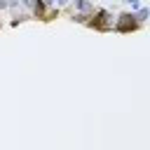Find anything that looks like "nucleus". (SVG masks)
<instances>
[{
    "label": "nucleus",
    "instance_id": "nucleus-7",
    "mask_svg": "<svg viewBox=\"0 0 150 150\" xmlns=\"http://www.w3.org/2000/svg\"><path fill=\"white\" fill-rule=\"evenodd\" d=\"M19 5H21V7H26V9H30V5H33V0H19Z\"/></svg>",
    "mask_w": 150,
    "mask_h": 150
},
{
    "label": "nucleus",
    "instance_id": "nucleus-1",
    "mask_svg": "<svg viewBox=\"0 0 150 150\" xmlns=\"http://www.w3.org/2000/svg\"><path fill=\"white\" fill-rule=\"evenodd\" d=\"M87 26H89V28H96V30H112L115 16H112V12H108V9H94L91 16H89V21H87Z\"/></svg>",
    "mask_w": 150,
    "mask_h": 150
},
{
    "label": "nucleus",
    "instance_id": "nucleus-4",
    "mask_svg": "<svg viewBox=\"0 0 150 150\" xmlns=\"http://www.w3.org/2000/svg\"><path fill=\"white\" fill-rule=\"evenodd\" d=\"M134 16H136V21H138L141 26H145V21H148V16H150V9H148L145 5H141V7L134 12Z\"/></svg>",
    "mask_w": 150,
    "mask_h": 150
},
{
    "label": "nucleus",
    "instance_id": "nucleus-3",
    "mask_svg": "<svg viewBox=\"0 0 150 150\" xmlns=\"http://www.w3.org/2000/svg\"><path fill=\"white\" fill-rule=\"evenodd\" d=\"M70 5L75 9V14H84V16H91V12L96 9L89 0H70Z\"/></svg>",
    "mask_w": 150,
    "mask_h": 150
},
{
    "label": "nucleus",
    "instance_id": "nucleus-6",
    "mask_svg": "<svg viewBox=\"0 0 150 150\" xmlns=\"http://www.w3.org/2000/svg\"><path fill=\"white\" fill-rule=\"evenodd\" d=\"M68 5H70V0H54V7H59V9L61 7H68Z\"/></svg>",
    "mask_w": 150,
    "mask_h": 150
},
{
    "label": "nucleus",
    "instance_id": "nucleus-5",
    "mask_svg": "<svg viewBox=\"0 0 150 150\" xmlns=\"http://www.w3.org/2000/svg\"><path fill=\"white\" fill-rule=\"evenodd\" d=\"M122 2H127V5H129V12H136V9L143 5V0H122Z\"/></svg>",
    "mask_w": 150,
    "mask_h": 150
},
{
    "label": "nucleus",
    "instance_id": "nucleus-2",
    "mask_svg": "<svg viewBox=\"0 0 150 150\" xmlns=\"http://www.w3.org/2000/svg\"><path fill=\"white\" fill-rule=\"evenodd\" d=\"M138 28H141V23L136 21L134 12H122V14L115 16L112 30H117V33H134V30H138Z\"/></svg>",
    "mask_w": 150,
    "mask_h": 150
},
{
    "label": "nucleus",
    "instance_id": "nucleus-9",
    "mask_svg": "<svg viewBox=\"0 0 150 150\" xmlns=\"http://www.w3.org/2000/svg\"><path fill=\"white\" fill-rule=\"evenodd\" d=\"M42 2H45L47 7H54V0H42Z\"/></svg>",
    "mask_w": 150,
    "mask_h": 150
},
{
    "label": "nucleus",
    "instance_id": "nucleus-8",
    "mask_svg": "<svg viewBox=\"0 0 150 150\" xmlns=\"http://www.w3.org/2000/svg\"><path fill=\"white\" fill-rule=\"evenodd\" d=\"M9 7V0H0V9H7Z\"/></svg>",
    "mask_w": 150,
    "mask_h": 150
}]
</instances>
